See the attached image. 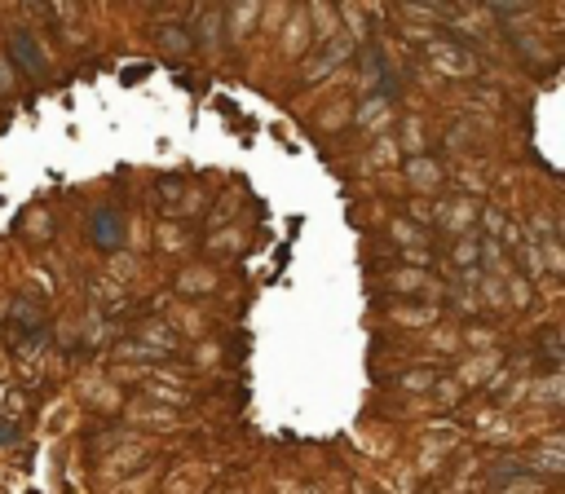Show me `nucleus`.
Returning a JSON list of instances; mask_svg holds the SVG:
<instances>
[{
	"mask_svg": "<svg viewBox=\"0 0 565 494\" xmlns=\"http://www.w3.org/2000/svg\"><path fill=\"white\" fill-rule=\"evenodd\" d=\"M93 230H98V238H106L102 247H115V243H120V221H115V217H111V221L98 217V221H93Z\"/></svg>",
	"mask_w": 565,
	"mask_h": 494,
	"instance_id": "2",
	"label": "nucleus"
},
{
	"mask_svg": "<svg viewBox=\"0 0 565 494\" xmlns=\"http://www.w3.org/2000/svg\"><path fill=\"white\" fill-rule=\"evenodd\" d=\"M9 53L18 58V66H23V71H40V66H44V58H40V49L32 44V35H27V32H14V35H9Z\"/></svg>",
	"mask_w": 565,
	"mask_h": 494,
	"instance_id": "1",
	"label": "nucleus"
}]
</instances>
